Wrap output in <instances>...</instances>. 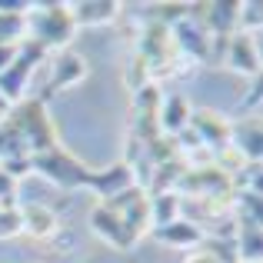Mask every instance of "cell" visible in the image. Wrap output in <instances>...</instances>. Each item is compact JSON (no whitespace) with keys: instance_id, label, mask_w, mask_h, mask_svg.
I'll return each mask as SVG.
<instances>
[{"instance_id":"cell-1","label":"cell","mask_w":263,"mask_h":263,"mask_svg":"<svg viewBox=\"0 0 263 263\" xmlns=\"http://www.w3.org/2000/svg\"><path fill=\"white\" fill-rule=\"evenodd\" d=\"M53 147H57V130L40 97H27L0 117V163L33 160Z\"/></svg>"},{"instance_id":"cell-2","label":"cell","mask_w":263,"mask_h":263,"mask_svg":"<svg viewBox=\"0 0 263 263\" xmlns=\"http://www.w3.org/2000/svg\"><path fill=\"white\" fill-rule=\"evenodd\" d=\"M24 20H27V40L40 44L44 50H50V47L67 50V44H70L73 33H77V24H73V17H70V7L57 4V0L30 4L27 13H24Z\"/></svg>"},{"instance_id":"cell-3","label":"cell","mask_w":263,"mask_h":263,"mask_svg":"<svg viewBox=\"0 0 263 263\" xmlns=\"http://www.w3.org/2000/svg\"><path fill=\"white\" fill-rule=\"evenodd\" d=\"M30 170H37L40 177H47L60 190H90V177H93V170L87 163H80L73 154H67L60 143L53 150H47V154L33 157Z\"/></svg>"},{"instance_id":"cell-4","label":"cell","mask_w":263,"mask_h":263,"mask_svg":"<svg viewBox=\"0 0 263 263\" xmlns=\"http://www.w3.org/2000/svg\"><path fill=\"white\" fill-rule=\"evenodd\" d=\"M47 57V50L40 44H33V40H24V44L17 47V57H13V64L7 67L4 73H0V97H4L7 103H20L24 100V90L27 84L33 80V70H37V64Z\"/></svg>"},{"instance_id":"cell-5","label":"cell","mask_w":263,"mask_h":263,"mask_svg":"<svg viewBox=\"0 0 263 263\" xmlns=\"http://www.w3.org/2000/svg\"><path fill=\"white\" fill-rule=\"evenodd\" d=\"M190 130L197 134V140L210 150L213 157H220L223 150H230V130L233 123L217 110H190Z\"/></svg>"},{"instance_id":"cell-6","label":"cell","mask_w":263,"mask_h":263,"mask_svg":"<svg viewBox=\"0 0 263 263\" xmlns=\"http://www.w3.org/2000/svg\"><path fill=\"white\" fill-rule=\"evenodd\" d=\"M84 77H87V60L80 57L77 50H60V57L53 60V67H50V84L44 87L40 100L47 103L53 93H60V90H67V87L80 84Z\"/></svg>"},{"instance_id":"cell-7","label":"cell","mask_w":263,"mask_h":263,"mask_svg":"<svg viewBox=\"0 0 263 263\" xmlns=\"http://www.w3.org/2000/svg\"><path fill=\"white\" fill-rule=\"evenodd\" d=\"M223 64L230 67V70L243 73V77H260V47H257V40H253L250 33H230Z\"/></svg>"},{"instance_id":"cell-8","label":"cell","mask_w":263,"mask_h":263,"mask_svg":"<svg viewBox=\"0 0 263 263\" xmlns=\"http://www.w3.org/2000/svg\"><path fill=\"white\" fill-rule=\"evenodd\" d=\"M150 233H154L157 243L174 247V250H197V247L203 243V230H200L197 223H190V220H183V217L170 220L167 227H157V230H150Z\"/></svg>"},{"instance_id":"cell-9","label":"cell","mask_w":263,"mask_h":263,"mask_svg":"<svg viewBox=\"0 0 263 263\" xmlns=\"http://www.w3.org/2000/svg\"><path fill=\"white\" fill-rule=\"evenodd\" d=\"M130 186H137V183H134V174L127 170V163H114L107 170H93V177H90V190L97 193V203H107L110 197L130 190Z\"/></svg>"},{"instance_id":"cell-10","label":"cell","mask_w":263,"mask_h":263,"mask_svg":"<svg viewBox=\"0 0 263 263\" xmlns=\"http://www.w3.org/2000/svg\"><path fill=\"white\" fill-rule=\"evenodd\" d=\"M57 227H60V217H57V210H50L47 203L20 206V233L37 237V240H47V237L57 233Z\"/></svg>"},{"instance_id":"cell-11","label":"cell","mask_w":263,"mask_h":263,"mask_svg":"<svg viewBox=\"0 0 263 263\" xmlns=\"http://www.w3.org/2000/svg\"><path fill=\"white\" fill-rule=\"evenodd\" d=\"M90 227L97 230V237H103L110 247H117V250H130V247H134V240L123 230L120 217H117L114 210H107L103 203H97L93 210H90Z\"/></svg>"},{"instance_id":"cell-12","label":"cell","mask_w":263,"mask_h":263,"mask_svg":"<svg viewBox=\"0 0 263 263\" xmlns=\"http://www.w3.org/2000/svg\"><path fill=\"white\" fill-rule=\"evenodd\" d=\"M190 103L183 100L180 93H170L160 100V110H157V123H160V134L170 137L174 140L177 134H183L186 127H190Z\"/></svg>"},{"instance_id":"cell-13","label":"cell","mask_w":263,"mask_h":263,"mask_svg":"<svg viewBox=\"0 0 263 263\" xmlns=\"http://www.w3.org/2000/svg\"><path fill=\"white\" fill-rule=\"evenodd\" d=\"M70 7V17L77 27H103V24H114L120 17V4L114 0H84V4H67Z\"/></svg>"},{"instance_id":"cell-14","label":"cell","mask_w":263,"mask_h":263,"mask_svg":"<svg viewBox=\"0 0 263 263\" xmlns=\"http://www.w3.org/2000/svg\"><path fill=\"white\" fill-rule=\"evenodd\" d=\"M230 150L240 154L247 163H260V117L243 123H233L230 130Z\"/></svg>"},{"instance_id":"cell-15","label":"cell","mask_w":263,"mask_h":263,"mask_svg":"<svg viewBox=\"0 0 263 263\" xmlns=\"http://www.w3.org/2000/svg\"><path fill=\"white\" fill-rule=\"evenodd\" d=\"M177 217H180V197L174 190L154 193V197H150V230L167 227L170 220H177Z\"/></svg>"},{"instance_id":"cell-16","label":"cell","mask_w":263,"mask_h":263,"mask_svg":"<svg viewBox=\"0 0 263 263\" xmlns=\"http://www.w3.org/2000/svg\"><path fill=\"white\" fill-rule=\"evenodd\" d=\"M27 20L24 13H0V44H24Z\"/></svg>"},{"instance_id":"cell-17","label":"cell","mask_w":263,"mask_h":263,"mask_svg":"<svg viewBox=\"0 0 263 263\" xmlns=\"http://www.w3.org/2000/svg\"><path fill=\"white\" fill-rule=\"evenodd\" d=\"M17 233H20V206L17 203L0 206V240L17 237Z\"/></svg>"},{"instance_id":"cell-18","label":"cell","mask_w":263,"mask_h":263,"mask_svg":"<svg viewBox=\"0 0 263 263\" xmlns=\"http://www.w3.org/2000/svg\"><path fill=\"white\" fill-rule=\"evenodd\" d=\"M17 203V180H13L7 170H0V206Z\"/></svg>"},{"instance_id":"cell-19","label":"cell","mask_w":263,"mask_h":263,"mask_svg":"<svg viewBox=\"0 0 263 263\" xmlns=\"http://www.w3.org/2000/svg\"><path fill=\"white\" fill-rule=\"evenodd\" d=\"M17 47H20V44H0V73H4L7 67L13 64V57H17Z\"/></svg>"},{"instance_id":"cell-20","label":"cell","mask_w":263,"mask_h":263,"mask_svg":"<svg viewBox=\"0 0 263 263\" xmlns=\"http://www.w3.org/2000/svg\"><path fill=\"white\" fill-rule=\"evenodd\" d=\"M183 263H220L213 253H206V250H193L190 257H183Z\"/></svg>"},{"instance_id":"cell-21","label":"cell","mask_w":263,"mask_h":263,"mask_svg":"<svg viewBox=\"0 0 263 263\" xmlns=\"http://www.w3.org/2000/svg\"><path fill=\"white\" fill-rule=\"evenodd\" d=\"M7 110H10V103H7V100H4V97H0V117H4V114H7Z\"/></svg>"},{"instance_id":"cell-22","label":"cell","mask_w":263,"mask_h":263,"mask_svg":"<svg viewBox=\"0 0 263 263\" xmlns=\"http://www.w3.org/2000/svg\"><path fill=\"white\" fill-rule=\"evenodd\" d=\"M33 263H44V260H33Z\"/></svg>"}]
</instances>
